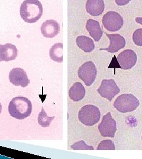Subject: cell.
<instances>
[{
  "mask_svg": "<svg viewBox=\"0 0 142 159\" xmlns=\"http://www.w3.org/2000/svg\"><path fill=\"white\" fill-rule=\"evenodd\" d=\"M32 111V104L27 98L16 97L12 99L8 105L10 116L18 120H23L28 117Z\"/></svg>",
  "mask_w": 142,
  "mask_h": 159,
  "instance_id": "obj_1",
  "label": "cell"
},
{
  "mask_svg": "<svg viewBox=\"0 0 142 159\" xmlns=\"http://www.w3.org/2000/svg\"><path fill=\"white\" fill-rule=\"evenodd\" d=\"M20 13L25 22L36 23L43 14V6L39 0H25L21 5Z\"/></svg>",
  "mask_w": 142,
  "mask_h": 159,
  "instance_id": "obj_2",
  "label": "cell"
},
{
  "mask_svg": "<svg viewBox=\"0 0 142 159\" xmlns=\"http://www.w3.org/2000/svg\"><path fill=\"white\" fill-rule=\"evenodd\" d=\"M139 104V100L135 96L131 94H124L116 98L113 106L117 111L125 113L135 111Z\"/></svg>",
  "mask_w": 142,
  "mask_h": 159,
  "instance_id": "obj_3",
  "label": "cell"
},
{
  "mask_svg": "<svg viewBox=\"0 0 142 159\" xmlns=\"http://www.w3.org/2000/svg\"><path fill=\"white\" fill-rule=\"evenodd\" d=\"M101 117V113L96 106L86 105L81 108L78 113V119L81 123L87 126H92L97 124Z\"/></svg>",
  "mask_w": 142,
  "mask_h": 159,
  "instance_id": "obj_4",
  "label": "cell"
},
{
  "mask_svg": "<svg viewBox=\"0 0 142 159\" xmlns=\"http://www.w3.org/2000/svg\"><path fill=\"white\" fill-rule=\"evenodd\" d=\"M104 27L110 32H115L122 28L124 24L123 18L118 12L108 11L102 17Z\"/></svg>",
  "mask_w": 142,
  "mask_h": 159,
  "instance_id": "obj_5",
  "label": "cell"
},
{
  "mask_svg": "<svg viewBox=\"0 0 142 159\" xmlns=\"http://www.w3.org/2000/svg\"><path fill=\"white\" fill-rule=\"evenodd\" d=\"M97 74L96 66L91 61L84 63L78 71L79 78L84 81L86 86H90L93 84L96 79Z\"/></svg>",
  "mask_w": 142,
  "mask_h": 159,
  "instance_id": "obj_6",
  "label": "cell"
},
{
  "mask_svg": "<svg viewBox=\"0 0 142 159\" xmlns=\"http://www.w3.org/2000/svg\"><path fill=\"white\" fill-rule=\"evenodd\" d=\"M116 121L111 116L110 112L102 117V121L98 125V130L102 137H111L115 136L117 131Z\"/></svg>",
  "mask_w": 142,
  "mask_h": 159,
  "instance_id": "obj_7",
  "label": "cell"
},
{
  "mask_svg": "<svg viewBox=\"0 0 142 159\" xmlns=\"http://www.w3.org/2000/svg\"><path fill=\"white\" fill-rule=\"evenodd\" d=\"M97 91L101 96L111 102L119 93L120 90L113 79L103 80Z\"/></svg>",
  "mask_w": 142,
  "mask_h": 159,
  "instance_id": "obj_8",
  "label": "cell"
},
{
  "mask_svg": "<svg viewBox=\"0 0 142 159\" xmlns=\"http://www.w3.org/2000/svg\"><path fill=\"white\" fill-rule=\"evenodd\" d=\"M117 60L120 68L123 70H129L135 66L137 57L135 51L129 49L121 52L117 56Z\"/></svg>",
  "mask_w": 142,
  "mask_h": 159,
  "instance_id": "obj_9",
  "label": "cell"
},
{
  "mask_svg": "<svg viewBox=\"0 0 142 159\" xmlns=\"http://www.w3.org/2000/svg\"><path fill=\"white\" fill-rule=\"evenodd\" d=\"M9 80L13 85L26 87L30 84L26 72L21 68H12L9 73Z\"/></svg>",
  "mask_w": 142,
  "mask_h": 159,
  "instance_id": "obj_10",
  "label": "cell"
},
{
  "mask_svg": "<svg viewBox=\"0 0 142 159\" xmlns=\"http://www.w3.org/2000/svg\"><path fill=\"white\" fill-rule=\"evenodd\" d=\"M110 40V46L106 48H101L100 50H105L110 53H114L123 48L125 46V38L120 34H108L105 33Z\"/></svg>",
  "mask_w": 142,
  "mask_h": 159,
  "instance_id": "obj_11",
  "label": "cell"
},
{
  "mask_svg": "<svg viewBox=\"0 0 142 159\" xmlns=\"http://www.w3.org/2000/svg\"><path fill=\"white\" fill-rule=\"evenodd\" d=\"M41 33L46 38L51 39L59 34L60 26L56 21L48 20L43 23L40 27Z\"/></svg>",
  "mask_w": 142,
  "mask_h": 159,
  "instance_id": "obj_12",
  "label": "cell"
},
{
  "mask_svg": "<svg viewBox=\"0 0 142 159\" xmlns=\"http://www.w3.org/2000/svg\"><path fill=\"white\" fill-rule=\"evenodd\" d=\"M18 50L16 46L11 43H7L4 45L0 44V62L10 61L16 58Z\"/></svg>",
  "mask_w": 142,
  "mask_h": 159,
  "instance_id": "obj_13",
  "label": "cell"
},
{
  "mask_svg": "<svg viewBox=\"0 0 142 159\" xmlns=\"http://www.w3.org/2000/svg\"><path fill=\"white\" fill-rule=\"evenodd\" d=\"M85 8L89 14L96 17L102 14L105 9V4L103 0H87Z\"/></svg>",
  "mask_w": 142,
  "mask_h": 159,
  "instance_id": "obj_14",
  "label": "cell"
},
{
  "mask_svg": "<svg viewBox=\"0 0 142 159\" xmlns=\"http://www.w3.org/2000/svg\"><path fill=\"white\" fill-rule=\"evenodd\" d=\"M86 29L95 41H100L102 37L103 31L98 21L92 19H88L86 24Z\"/></svg>",
  "mask_w": 142,
  "mask_h": 159,
  "instance_id": "obj_15",
  "label": "cell"
},
{
  "mask_svg": "<svg viewBox=\"0 0 142 159\" xmlns=\"http://www.w3.org/2000/svg\"><path fill=\"white\" fill-rule=\"evenodd\" d=\"M85 88L80 82L74 83L69 90V96L74 102H80L85 96Z\"/></svg>",
  "mask_w": 142,
  "mask_h": 159,
  "instance_id": "obj_16",
  "label": "cell"
},
{
  "mask_svg": "<svg viewBox=\"0 0 142 159\" xmlns=\"http://www.w3.org/2000/svg\"><path fill=\"white\" fill-rule=\"evenodd\" d=\"M78 47L85 52H90L95 48V44L91 38L85 35L78 36L76 39Z\"/></svg>",
  "mask_w": 142,
  "mask_h": 159,
  "instance_id": "obj_17",
  "label": "cell"
},
{
  "mask_svg": "<svg viewBox=\"0 0 142 159\" xmlns=\"http://www.w3.org/2000/svg\"><path fill=\"white\" fill-rule=\"evenodd\" d=\"M63 44L56 43L51 47L49 51V55L52 60L57 63H62Z\"/></svg>",
  "mask_w": 142,
  "mask_h": 159,
  "instance_id": "obj_18",
  "label": "cell"
},
{
  "mask_svg": "<svg viewBox=\"0 0 142 159\" xmlns=\"http://www.w3.org/2000/svg\"><path fill=\"white\" fill-rule=\"evenodd\" d=\"M54 118H55V116L53 117L47 116L44 108L42 107V110L38 116L37 120L39 125L43 127H47L50 125L51 121L54 119Z\"/></svg>",
  "mask_w": 142,
  "mask_h": 159,
  "instance_id": "obj_19",
  "label": "cell"
},
{
  "mask_svg": "<svg viewBox=\"0 0 142 159\" xmlns=\"http://www.w3.org/2000/svg\"><path fill=\"white\" fill-rule=\"evenodd\" d=\"M115 145L111 140H102L97 148V150H115Z\"/></svg>",
  "mask_w": 142,
  "mask_h": 159,
  "instance_id": "obj_20",
  "label": "cell"
},
{
  "mask_svg": "<svg viewBox=\"0 0 142 159\" xmlns=\"http://www.w3.org/2000/svg\"><path fill=\"white\" fill-rule=\"evenodd\" d=\"M71 148L74 150H94V148L91 146L87 145L84 140L75 143Z\"/></svg>",
  "mask_w": 142,
  "mask_h": 159,
  "instance_id": "obj_21",
  "label": "cell"
},
{
  "mask_svg": "<svg viewBox=\"0 0 142 159\" xmlns=\"http://www.w3.org/2000/svg\"><path fill=\"white\" fill-rule=\"evenodd\" d=\"M133 41L137 46L142 47V29H137L134 32Z\"/></svg>",
  "mask_w": 142,
  "mask_h": 159,
  "instance_id": "obj_22",
  "label": "cell"
},
{
  "mask_svg": "<svg viewBox=\"0 0 142 159\" xmlns=\"http://www.w3.org/2000/svg\"><path fill=\"white\" fill-rule=\"evenodd\" d=\"M131 0H115L117 5L119 6H125L130 2Z\"/></svg>",
  "mask_w": 142,
  "mask_h": 159,
  "instance_id": "obj_23",
  "label": "cell"
},
{
  "mask_svg": "<svg viewBox=\"0 0 142 159\" xmlns=\"http://www.w3.org/2000/svg\"><path fill=\"white\" fill-rule=\"evenodd\" d=\"M135 21L138 24L142 25V17H136L135 19Z\"/></svg>",
  "mask_w": 142,
  "mask_h": 159,
  "instance_id": "obj_24",
  "label": "cell"
},
{
  "mask_svg": "<svg viewBox=\"0 0 142 159\" xmlns=\"http://www.w3.org/2000/svg\"><path fill=\"white\" fill-rule=\"evenodd\" d=\"M2 105H1V102H0V114L1 113V111H2Z\"/></svg>",
  "mask_w": 142,
  "mask_h": 159,
  "instance_id": "obj_25",
  "label": "cell"
},
{
  "mask_svg": "<svg viewBox=\"0 0 142 159\" xmlns=\"http://www.w3.org/2000/svg\"></svg>",
  "mask_w": 142,
  "mask_h": 159,
  "instance_id": "obj_26",
  "label": "cell"
}]
</instances>
